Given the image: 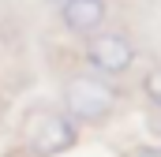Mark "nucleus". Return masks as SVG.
Returning <instances> with one entry per match:
<instances>
[{"label":"nucleus","instance_id":"obj_6","mask_svg":"<svg viewBox=\"0 0 161 157\" xmlns=\"http://www.w3.org/2000/svg\"><path fill=\"white\" fill-rule=\"evenodd\" d=\"M131 157H161V146H139Z\"/></svg>","mask_w":161,"mask_h":157},{"label":"nucleus","instance_id":"obj_2","mask_svg":"<svg viewBox=\"0 0 161 157\" xmlns=\"http://www.w3.org/2000/svg\"><path fill=\"white\" fill-rule=\"evenodd\" d=\"M23 146L30 157H60L79 142V127L64 109H34L23 120Z\"/></svg>","mask_w":161,"mask_h":157},{"label":"nucleus","instance_id":"obj_7","mask_svg":"<svg viewBox=\"0 0 161 157\" xmlns=\"http://www.w3.org/2000/svg\"><path fill=\"white\" fill-rule=\"evenodd\" d=\"M49 4H56V8H60V4H64V0H49Z\"/></svg>","mask_w":161,"mask_h":157},{"label":"nucleus","instance_id":"obj_5","mask_svg":"<svg viewBox=\"0 0 161 157\" xmlns=\"http://www.w3.org/2000/svg\"><path fill=\"white\" fill-rule=\"evenodd\" d=\"M142 94H146V101H150L154 109H161V64L146 71V78H142Z\"/></svg>","mask_w":161,"mask_h":157},{"label":"nucleus","instance_id":"obj_3","mask_svg":"<svg viewBox=\"0 0 161 157\" xmlns=\"http://www.w3.org/2000/svg\"><path fill=\"white\" fill-rule=\"evenodd\" d=\"M82 56H86V68L94 75H101V78L127 75L135 68V60H139L135 45L124 38L120 30H97V34H90L86 45H82Z\"/></svg>","mask_w":161,"mask_h":157},{"label":"nucleus","instance_id":"obj_1","mask_svg":"<svg viewBox=\"0 0 161 157\" xmlns=\"http://www.w3.org/2000/svg\"><path fill=\"white\" fill-rule=\"evenodd\" d=\"M116 105H120V94H116V86L109 78L94 75V71H86V75L79 71V75L64 78L60 109L75 120V127H97V123H105L116 112Z\"/></svg>","mask_w":161,"mask_h":157},{"label":"nucleus","instance_id":"obj_4","mask_svg":"<svg viewBox=\"0 0 161 157\" xmlns=\"http://www.w3.org/2000/svg\"><path fill=\"white\" fill-rule=\"evenodd\" d=\"M105 15H109V4L105 0H64L60 4V23L71 34H79V38L97 34L101 23H105Z\"/></svg>","mask_w":161,"mask_h":157}]
</instances>
